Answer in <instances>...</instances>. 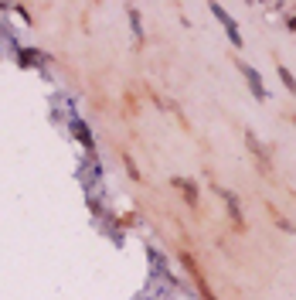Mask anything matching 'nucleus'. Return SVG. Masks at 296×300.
<instances>
[{
	"instance_id": "obj_3",
	"label": "nucleus",
	"mask_w": 296,
	"mask_h": 300,
	"mask_svg": "<svg viewBox=\"0 0 296 300\" xmlns=\"http://www.w3.org/2000/svg\"><path fill=\"white\" fill-rule=\"evenodd\" d=\"M279 79H283V85L289 89V93H296V79L289 75V69H279Z\"/></svg>"
},
{
	"instance_id": "obj_1",
	"label": "nucleus",
	"mask_w": 296,
	"mask_h": 300,
	"mask_svg": "<svg viewBox=\"0 0 296 300\" xmlns=\"http://www.w3.org/2000/svg\"><path fill=\"white\" fill-rule=\"evenodd\" d=\"M211 14H215L218 21H221V27H225V31H228V41H232V45L239 48V45H242V35H239V24H235V21H232V17H228V11H225V7H211Z\"/></svg>"
},
{
	"instance_id": "obj_4",
	"label": "nucleus",
	"mask_w": 296,
	"mask_h": 300,
	"mask_svg": "<svg viewBox=\"0 0 296 300\" xmlns=\"http://www.w3.org/2000/svg\"><path fill=\"white\" fill-rule=\"evenodd\" d=\"M293 31H296V21H293Z\"/></svg>"
},
{
	"instance_id": "obj_2",
	"label": "nucleus",
	"mask_w": 296,
	"mask_h": 300,
	"mask_svg": "<svg viewBox=\"0 0 296 300\" xmlns=\"http://www.w3.org/2000/svg\"><path fill=\"white\" fill-rule=\"evenodd\" d=\"M242 69V75H245V82H249V89H252V96H255V99H266V85H262V79H259V72L252 69V65H239Z\"/></svg>"
}]
</instances>
